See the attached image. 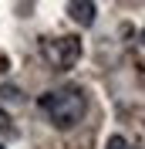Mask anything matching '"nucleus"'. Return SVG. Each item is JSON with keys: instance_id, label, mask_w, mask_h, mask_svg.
Segmentation results:
<instances>
[{"instance_id": "obj_1", "label": "nucleus", "mask_w": 145, "mask_h": 149, "mask_svg": "<svg viewBox=\"0 0 145 149\" xmlns=\"http://www.w3.org/2000/svg\"><path fill=\"white\" fill-rule=\"evenodd\" d=\"M37 105H41V112L47 115V122H51L54 129H74V125L84 119V112H88V98H84V92L74 88V85L44 92L37 98Z\"/></svg>"}, {"instance_id": "obj_2", "label": "nucleus", "mask_w": 145, "mask_h": 149, "mask_svg": "<svg viewBox=\"0 0 145 149\" xmlns=\"http://www.w3.org/2000/svg\"><path fill=\"white\" fill-rule=\"evenodd\" d=\"M44 58L57 71H68L81 58V41L78 37H51V41H44Z\"/></svg>"}, {"instance_id": "obj_3", "label": "nucleus", "mask_w": 145, "mask_h": 149, "mask_svg": "<svg viewBox=\"0 0 145 149\" xmlns=\"http://www.w3.org/2000/svg\"><path fill=\"white\" fill-rule=\"evenodd\" d=\"M95 14H98V7L95 3H68V17L74 20V24H81V27H91L95 24Z\"/></svg>"}, {"instance_id": "obj_4", "label": "nucleus", "mask_w": 145, "mask_h": 149, "mask_svg": "<svg viewBox=\"0 0 145 149\" xmlns=\"http://www.w3.org/2000/svg\"><path fill=\"white\" fill-rule=\"evenodd\" d=\"M105 149H132V142H128L125 136H118V132H115V136L105 139Z\"/></svg>"}, {"instance_id": "obj_5", "label": "nucleus", "mask_w": 145, "mask_h": 149, "mask_svg": "<svg viewBox=\"0 0 145 149\" xmlns=\"http://www.w3.org/2000/svg\"><path fill=\"white\" fill-rule=\"evenodd\" d=\"M0 98H3V102H20V88H14V85H3V88H0Z\"/></svg>"}, {"instance_id": "obj_6", "label": "nucleus", "mask_w": 145, "mask_h": 149, "mask_svg": "<svg viewBox=\"0 0 145 149\" xmlns=\"http://www.w3.org/2000/svg\"><path fill=\"white\" fill-rule=\"evenodd\" d=\"M0 132H7V136H14V125H10V115L3 109H0Z\"/></svg>"}, {"instance_id": "obj_7", "label": "nucleus", "mask_w": 145, "mask_h": 149, "mask_svg": "<svg viewBox=\"0 0 145 149\" xmlns=\"http://www.w3.org/2000/svg\"><path fill=\"white\" fill-rule=\"evenodd\" d=\"M0 149H3V146H0Z\"/></svg>"}]
</instances>
